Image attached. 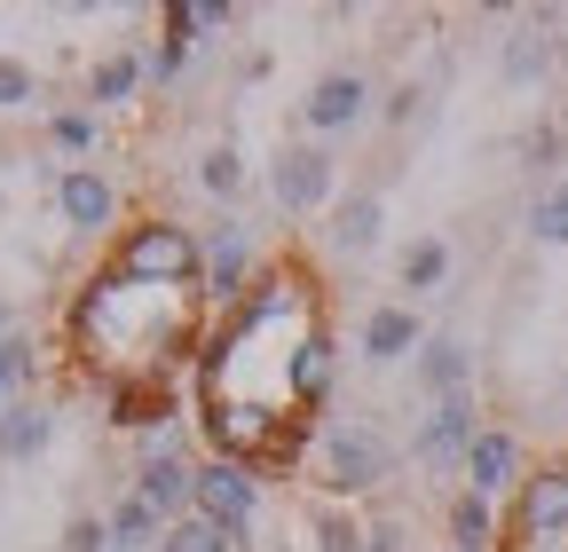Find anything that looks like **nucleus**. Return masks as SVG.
Returning a JSON list of instances; mask_svg holds the SVG:
<instances>
[{"mask_svg": "<svg viewBox=\"0 0 568 552\" xmlns=\"http://www.w3.org/2000/svg\"><path fill=\"white\" fill-rule=\"evenodd\" d=\"M190 300L197 293H166V285H134V276L103 268L71 308V339L88 348L95 371H111V387L159 379L174 348H190Z\"/></svg>", "mask_w": 568, "mask_h": 552, "instance_id": "obj_1", "label": "nucleus"}, {"mask_svg": "<svg viewBox=\"0 0 568 552\" xmlns=\"http://www.w3.org/2000/svg\"><path fill=\"white\" fill-rule=\"evenodd\" d=\"M111 268L134 276V285H166V293H197L205 276V237L166 222V214H142V222H119L111 237Z\"/></svg>", "mask_w": 568, "mask_h": 552, "instance_id": "obj_2", "label": "nucleus"}, {"mask_svg": "<svg viewBox=\"0 0 568 552\" xmlns=\"http://www.w3.org/2000/svg\"><path fill=\"white\" fill-rule=\"evenodd\" d=\"M268 197H276V214H293V222H316L339 205V159L324 143H284L268 159Z\"/></svg>", "mask_w": 568, "mask_h": 552, "instance_id": "obj_3", "label": "nucleus"}, {"mask_svg": "<svg viewBox=\"0 0 568 552\" xmlns=\"http://www.w3.org/2000/svg\"><path fill=\"white\" fill-rule=\"evenodd\" d=\"M372 111H379V88H372V72H355V63H332V72H316L308 95H301L308 143H339V134L372 126Z\"/></svg>", "mask_w": 568, "mask_h": 552, "instance_id": "obj_4", "label": "nucleus"}, {"mask_svg": "<svg viewBox=\"0 0 568 552\" xmlns=\"http://www.w3.org/2000/svg\"><path fill=\"white\" fill-rule=\"evenodd\" d=\"M395 481V450L372 427H324V498L339 505H364L372 490Z\"/></svg>", "mask_w": 568, "mask_h": 552, "instance_id": "obj_5", "label": "nucleus"}, {"mask_svg": "<svg viewBox=\"0 0 568 552\" xmlns=\"http://www.w3.org/2000/svg\"><path fill=\"white\" fill-rule=\"evenodd\" d=\"M55 214H63V229H71V237H111V229H119V214H126L119 174H111V166H95V159L63 166V174H55Z\"/></svg>", "mask_w": 568, "mask_h": 552, "instance_id": "obj_6", "label": "nucleus"}, {"mask_svg": "<svg viewBox=\"0 0 568 552\" xmlns=\"http://www.w3.org/2000/svg\"><path fill=\"white\" fill-rule=\"evenodd\" d=\"M514 536L529 552H552L568 536V458L521 473V490H514Z\"/></svg>", "mask_w": 568, "mask_h": 552, "instance_id": "obj_7", "label": "nucleus"}, {"mask_svg": "<svg viewBox=\"0 0 568 552\" xmlns=\"http://www.w3.org/2000/svg\"><path fill=\"white\" fill-rule=\"evenodd\" d=\"M190 513H205V521H222V529H253V513H261V466H245V458H205L197 466V490H190Z\"/></svg>", "mask_w": 568, "mask_h": 552, "instance_id": "obj_8", "label": "nucleus"}, {"mask_svg": "<svg viewBox=\"0 0 568 552\" xmlns=\"http://www.w3.org/2000/svg\"><path fill=\"white\" fill-rule=\"evenodd\" d=\"M261 268H268V260L253 253V237H245L237 222L205 229V276H197V300L230 316V308H237V300L253 293V276H261Z\"/></svg>", "mask_w": 568, "mask_h": 552, "instance_id": "obj_9", "label": "nucleus"}, {"mask_svg": "<svg viewBox=\"0 0 568 552\" xmlns=\"http://www.w3.org/2000/svg\"><path fill=\"white\" fill-rule=\"evenodd\" d=\"M474 435H481V410H474V395H458V402H426V419H418L410 450H418V466H426V473H466Z\"/></svg>", "mask_w": 568, "mask_h": 552, "instance_id": "obj_10", "label": "nucleus"}, {"mask_svg": "<svg viewBox=\"0 0 568 552\" xmlns=\"http://www.w3.org/2000/svg\"><path fill=\"white\" fill-rule=\"evenodd\" d=\"M521 473H529V450H521L514 427H481V435H474V450H466V490H474V498H489V505L514 498Z\"/></svg>", "mask_w": 568, "mask_h": 552, "instance_id": "obj_11", "label": "nucleus"}, {"mask_svg": "<svg viewBox=\"0 0 568 552\" xmlns=\"http://www.w3.org/2000/svg\"><path fill=\"white\" fill-rule=\"evenodd\" d=\"M355 348H364V364H403V356H418L426 348V324H418V308L410 300H379V308H364V331H355Z\"/></svg>", "mask_w": 568, "mask_h": 552, "instance_id": "obj_12", "label": "nucleus"}, {"mask_svg": "<svg viewBox=\"0 0 568 552\" xmlns=\"http://www.w3.org/2000/svg\"><path fill=\"white\" fill-rule=\"evenodd\" d=\"M418 387H426V402L474 395V348H466L458 331H426V348H418Z\"/></svg>", "mask_w": 568, "mask_h": 552, "instance_id": "obj_13", "label": "nucleus"}, {"mask_svg": "<svg viewBox=\"0 0 568 552\" xmlns=\"http://www.w3.org/2000/svg\"><path fill=\"white\" fill-rule=\"evenodd\" d=\"M190 490H197V466L190 458H142V473H134V498L151 505L159 521H182L190 513Z\"/></svg>", "mask_w": 568, "mask_h": 552, "instance_id": "obj_14", "label": "nucleus"}, {"mask_svg": "<svg viewBox=\"0 0 568 552\" xmlns=\"http://www.w3.org/2000/svg\"><path fill=\"white\" fill-rule=\"evenodd\" d=\"M55 442V410L48 402H9V410H0V466H32L40 450Z\"/></svg>", "mask_w": 568, "mask_h": 552, "instance_id": "obj_15", "label": "nucleus"}, {"mask_svg": "<svg viewBox=\"0 0 568 552\" xmlns=\"http://www.w3.org/2000/svg\"><path fill=\"white\" fill-rule=\"evenodd\" d=\"M379 237H387L379 190H339V205H332V245H339V253H372Z\"/></svg>", "mask_w": 568, "mask_h": 552, "instance_id": "obj_16", "label": "nucleus"}, {"mask_svg": "<svg viewBox=\"0 0 568 552\" xmlns=\"http://www.w3.org/2000/svg\"><path fill=\"white\" fill-rule=\"evenodd\" d=\"M497 72H506L514 88H545V80L560 72V40H552L545 24H529V32H514L506 48H497Z\"/></svg>", "mask_w": 568, "mask_h": 552, "instance_id": "obj_17", "label": "nucleus"}, {"mask_svg": "<svg viewBox=\"0 0 568 552\" xmlns=\"http://www.w3.org/2000/svg\"><path fill=\"white\" fill-rule=\"evenodd\" d=\"M142 80H151V72H142L134 48H103V55L88 63V103H95V111H119V103L142 95Z\"/></svg>", "mask_w": 568, "mask_h": 552, "instance_id": "obj_18", "label": "nucleus"}, {"mask_svg": "<svg viewBox=\"0 0 568 552\" xmlns=\"http://www.w3.org/2000/svg\"><path fill=\"white\" fill-rule=\"evenodd\" d=\"M395 285H403V293H443V285H450V237H435V229L410 237L403 260H395Z\"/></svg>", "mask_w": 568, "mask_h": 552, "instance_id": "obj_19", "label": "nucleus"}, {"mask_svg": "<svg viewBox=\"0 0 568 552\" xmlns=\"http://www.w3.org/2000/svg\"><path fill=\"white\" fill-rule=\"evenodd\" d=\"M443 529H450V552H489L497 544V505L474 498V490H458L450 513H443Z\"/></svg>", "mask_w": 568, "mask_h": 552, "instance_id": "obj_20", "label": "nucleus"}, {"mask_svg": "<svg viewBox=\"0 0 568 552\" xmlns=\"http://www.w3.org/2000/svg\"><path fill=\"white\" fill-rule=\"evenodd\" d=\"M308 529H316V552H364V505L316 498L308 505Z\"/></svg>", "mask_w": 568, "mask_h": 552, "instance_id": "obj_21", "label": "nucleus"}, {"mask_svg": "<svg viewBox=\"0 0 568 552\" xmlns=\"http://www.w3.org/2000/svg\"><path fill=\"white\" fill-rule=\"evenodd\" d=\"M159 552H245V536L222 529V521H205V513H182V521H166Z\"/></svg>", "mask_w": 568, "mask_h": 552, "instance_id": "obj_22", "label": "nucleus"}, {"mask_svg": "<svg viewBox=\"0 0 568 552\" xmlns=\"http://www.w3.org/2000/svg\"><path fill=\"white\" fill-rule=\"evenodd\" d=\"M197 190H205L213 205H237V197H245V151H237V143H213V151L197 159Z\"/></svg>", "mask_w": 568, "mask_h": 552, "instance_id": "obj_23", "label": "nucleus"}, {"mask_svg": "<svg viewBox=\"0 0 568 552\" xmlns=\"http://www.w3.org/2000/svg\"><path fill=\"white\" fill-rule=\"evenodd\" d=\"M103 521H111V544H119V552H151V544L166 536V521H159L151 505H142L134 490H126V498H119V505H111Z\"/></svg>", "mask_w": 568, "mask_h": 552, "instance_id": "obj_24", "label": "nucleus"}, {"mask_svg": "<svg viewBox=\"0 0 568 552\" xmlns=\"http://www.w3.org/2000/svg\"><path fill=\"white\" fill-rule=\"evenodd\" d=\"M529 237H537V245H568V174H552V182L529 197Z\"/></svg>", "mask_w": 568, "mask_h": 552, "instance_id": "obj_25", "label": "nucleus"}, {"mask_svg": "<svg viewBox=\"0 0 568 552\" xmlns=\"http://www.w3.org/2000/svg\"><path fill=\"white\" fill-rule=\"evenodd\" d=\"M190 63H197V40H190V32H174V24H166V32H159V48H151V55H142V72H151V80H159V88H174V80H182V72H190Z\"/></svg>", "mask_w": 568, "mask_h": 552, "instance_id": "obj_26", "label": "nucleus"}, {"mask_svg": "<svg viewBox=\"0 0 568 552\" xmlns=\"http://www.w3.org/2000/svg\"><path fill=\"white\" fill-rule=\"evenodd\" d=\"M32 103H40V63L0 48V111H32Z\"/></svg>", "mask_w": 568, "mask_h": 552, "instance_id": "obj_27", "label": "nucleus"}, {"mask_svg": "<svg viewBox=\"0 0 568 552\" xmlns=\"http://www.w3.org/2000/svg\"><path fill=\"white\" fill-rule=\"evenodd\" d=\"M166 24L197 40V32H230V24H237V9H222V0H174V9H166Z\"/></svg>", "mask_w": 568, "mask_h": 552, "instance_id": "obj_28", "label": "nucleus"}, {"mask_svg": "<svg viewBox=\"0 0 568 552\" xmlns=\"http://www.w3.org/2000/svg\"><path fill=\"white\" fill-rule=\"evenodd\" d=\"M521 159H529L537 174H552V166L568 159V126H560V119H537V126L521 134Z\"/></svg>", "mask_w": 568, "mask_h": 552, "instance_id": "obj_29", "label": "nucleus"}, {"mask_svg": "<svg viewBox=\"0 0 568 552\" xmlns=\"http://www.w3.org/2000/svg\"><path fill=\"white\" fill-rule=\"evenodd\" d=\"M95 134H103L95 111H55V119H48V143H55V151H95Z\"/></svg>", "mask_w": 568, "mask_h": 552, "instance_id": "obj_30", "label": "nucleus"}, {"mask_svg": "<svg viewBox=\"0 0 568 552\" xmlns=\"http://www.w3.org/2000/svg\"><path fill=\"white\" fill-rule=\"evenodd\" d=\"M63 552H111V521L103 513H71L63 521Z\"/></svg>", "mask_w": 568, "mask_h": 552, "instance_id": "obj_31", "label": "nucleus"}, {"mask_svg": "<svg viewBox=\"0 0 568 552\" xmlns=\"http://www.w3.org/2000/svg\"><path fill=\"white\" fill-rule=\"evenodd\" d=\"M32 364H40V356H32V339H24V331H17V339H0V379H9V395L32 379Z\"/></svg>", "mask_w": 568, "mask_h": 552, "instance_id": "obj_32", "label": "nucleus"}, {"mask_svg": "<svg viewBox=\"0 0 568 552\" xmlns=\"http://www.w3.org/2000/svg\"><path fill=\"white\" fill-rule=\"evenodd\" d=\"M364 552H403V521L395 513H372L364 521Z\"/></svg>", "mask_w": 568, "mask_h": 552, "instance_id": "obj_33", "label": "nucleus"}, {"mask_svg": "<svg viewBox=\"0 0 568 552\" xmlns=\"http://www.w3.org/2000/svg\"><path fill=\"white\" fill-rule=\"evenodd\" d=\"M418 111H426V88H418V80H403V88L387 95V119H395V126H410Z\"/></svg>", "mask_w": 568, "mask_h": 552, "instance_id": "obj_34", "label": "nucleus"}, {"mask_svg": "<svg viewBox=\"0 0 568 552\" xmlns=\"http://www.w3.org/2000/svg\"><path fill=\"white\" fill-rule=\"evenodd\" d=\"M17 331H24V324H17V308H9V300H0V339H17Z\"/></svg>", "mask_w": 568, "mask_h": 552, "instance_id": "obj_35", "label": "nucleus"}, {"mask_svg": "<svg viewBox=\"0 0 568 552\" xmlns=\"http://www.w3.org/2000/svg\"><path fill=\"white\" fill-rule=\"evenodd\" d=\"M9 402H17V395H9V379H0V410H9Z\"/></svg>", "mask_w": 568, "mask_h": 552, "instance_id": "obj_36", "label": "nucleus"}, {"mask_svg": "<svg viewBox=\"0 0 568 552\" xmlns=\"http://www.w3.org/2000/svg\"><path fill=\"white\" fill-rule=\"evenodd\" d=\"M111 552H119V544H111Z\"/></svg>", "mask_w": 568, "mask_h": 552, "instance_id": "obj_37", "label": "nucleus"}, {"mask_svg": "<svg viewBox=\"0 0 568 552\" xmlns=\"http://www.w3.org/2000/svg\"><path fill=\"white\" fill-rule=\"evenodd\" d=\"M443 552H450V544H443Z\"/></svg>", "mask_w": 568, "mask_h": 552, "instance_id": "obj_38", "label": "nucleus"}]
</instances>
